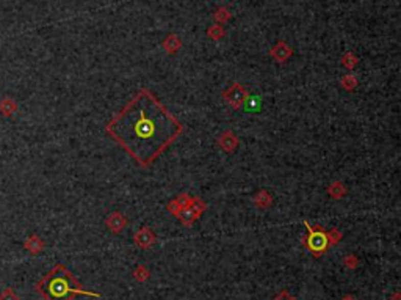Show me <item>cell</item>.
<instances>
[{
    "mask_svg": "<svg viewBox=\"0 0 401 300\" xmlns=\"http://www.w3.org/2000/svg\"><path fill=\"white\" fill-rule=\"evenodd\" d=\"M304 225L308 226V239H305V244H308L309 250L312 251V255L320 256L321 253L326 251L327 245H329V238L324 231L317 228H312L308 222H304Z\"/></svg>",
    "mask_w": 401,
    "mask_h": 300,
    "instance_id": "3",
    "label": "cell"
},
{
    "mask_svg": "<svg viewBox=\"0 0 401 300\" xmlns=\"http://www.w3.org/2000/svg\"><path fill=\"white\" fill-rule=\"evenodd\" d=\"M16 109H17V105L11 98H4L2 101H0V113L5 115V117H11V115L16 112Z\"/></svg>",
    "mask_w": 401,
    "mask_h": 300,
    "instance_id": "5",
    "label": "cell"
},
{
    "mask_svg": "<svg viewBox=\"0 0 401 300\" xmlns=\"http://www.w3.org/2000/svg\"><path fill=\"white\" fill-rule=\"evenodd\" d=\"M23 247H26V250H27L29 253H32V255H38V253L41 251V248H42V242L39 241V238H38L36 234H33V236H30V238L26 241Z\"/></svg>",
    "mask_w": 401,
    "mask_h": 300,
    "instance_id": "4",
    "label": "cell"
},
{
    "mask_svg": "<svg viewBox=\"0 0 401 300\" xmlns=\"http://www.w3.org/2000/svg\"><path fill=\"white\" fill-rule=\"evenodd\" d=\"M0 300H20V297L14 292L13 288H7L0 292Z\"/></svg>",
    "mask_w": 401,
    "mask_h": 300,
    "instance_id": "6",
    "label": "cell"
},
{
    "mask_svg": "<svg viewBox=\"0 0 401 300\" xmlns=\"http://www.w3.org/2000/svg\"><path fill=\"white\" fill-rule=\"evenodd\" d=\"M273 300H296V298H293L287 291H282V292H279Z\"/></svg>",
    "mask_w": 401,
    "mask_h": 300,
    "instance_id": "7",
    "label": "cell"
},
{
    "mask_svg": "<svg viewBox=\"0 0 401 300\" xmlns=\"http://www.w3.org/2000/svg\"><path fill=\"white\" fill-rule=\"evenodd\" d=\"M139 167H149L161 156L183 126L154 93L143 88L117 112L105 127Z\"/></svg>",
    "mask_w": 401,
    "mask_h": 300,
    "instance_id": "1",
    "label": "cell"
},
{
    "mask_svg": "<svg viewBox=\"0 0 401 300\" xmlns=\"http://www.w3.org/2000/svg\"><path fill=\"white\" fill-rule=\"evenodd\" d=\"M35 291L44 300H74L76 295L101 297L98 292H91L82 288L76 276L63 264H57L51 272H47L35 285Z\"/></svg>",
    "mask_w": 401,
    "mask_h": 300,
    "instance_id": "2",
    "label": "cell"
}]
</instances>
